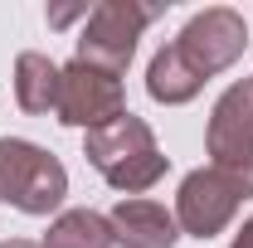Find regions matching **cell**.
Returning <instances> with one entry per match:
<instances>
[{"instance_id":"1","label":"cell","mask_w":253,"mask_h":248,"mask_svg":"<svg viewBox=\"0 0 253 248\" xmlns=\"http://www.w3.org/2000/svg\"><path fill=\"white\" fill-rule=\"evenodd\" d=\"M83 156L112 190H122L126 200H136L141 190L166 180V170H170V156L156 146V131L136 112H122L117 122L88 131L83 136Z\"/></svg>"},{"instance_id":"2","label":"cell","mask_w":253,"mask_h":248,"mask_svg":"<svg viewBox=\"0 0 253 248\" xmlns=\"http://www.w3.org/2000/svg\"><path fill=\"white\" fill-rule=\"evenodd\" d=\"M68 195V170L54 151L25 136H0V205L20 214H54Z\"/></svg>"},{"instance_id":"3","label":"cell","mask_w":253,"mask_h":248,"mask_svg":"<svg viewBox=\"0 0 253 248\" xmlns=\"http://www.w3.org/2000/svg\"><path fill=\"white\" fill-rule=\"evenodd\" d=\"M166 5H146V0H102L88 10V20H83V34H78V54L73 59L93 63L102 73H112V78H122L131 54H136V39L141 30L156 20Z\"/></svg>"},{"instance_id":"4","label":"cell","mask_w":253,"mask_h":248,"mask_svg":"<svg viewBox=\"0 0 253 248\" xmlns=\"http://www.w3.org/2000/svg\"><path fill=\"white\" fill-rule=\"evenodd\" d=\"M205 151L210 165L244 190V200H253V78L219 93L205 126Z\"/></svg>"},{"instance_id":"5","label":"cell","mask_w":253,"mask_h":248,"mask_svg":"<svg viewBox=\"0 0 253 248\" xmlns=\"http://www.w3.org/2000/svg\"><path fill=\"white\" fill-rule=\"evenodd\" d=\"M175 49H180V59L210 83L214 73H224V68H234V63L244 59V49H249V25H244L239 10L210 5V10H200V15L185 20V30L175 34Z\"/></svg>"},{"instance_id":"6","label":"cell","mask_w":253,"mask_h":248,"mask_svg":"<svg viewBox=\"0 0 253 248\" xmlns=\"http://www.w3.org/2000/svg\"><path fill=\"white\" fill-rule=\"evenodd\" d=\"M239 205H244V190L234 185L224 170L200 165L175 190V224H180V234H190V239L205 244V239H214V234H224L234 224Z\"/></svg>"},{"instance_id":"7","label":"cell","mask_w":253,"mask_h":248,"mask_svg":"<svg viewBox=\"0 0 253 248\" xmlns=\"http://www.w3.org/2000/svg\"><path fill=\"white\" fill-rule=\"evenodd\" d=\"M126 112V97H122V78L102 73L93 63L73 59L63 63V78H59V107L54 117L63 126H83V131H97V126L117 122Z\"/></svg>"},{"instance_id":"8","label":"cell","mask_w":253,"mask_h":248,"mask_svg":"<svg viewBox=\"0 0 253 248\" xmlns=\"http://www.w3.org/2000/svg\"><path fill=\"white\" fill-rule=\"evenodd\" d=\"M112 239L117 248H175L180 239V224H175V209H166L156 200H117L112 205Z\"/></svg>"},{"instance_id":"9","label":"cell","mask_w":253,"mask_h":248,"mask_svg":"<svg viewBox=\"0 0 253 248\" xmlns=\"http://www.w3.org/2000/svg\"><path fill=\"white\" fill-rule=\"evenodd\" d=\"M59 78H63V68L49 59V54L25 49V54L15 59V102H20L30 117H49V112L59 107Z\"/></svg>"},{"instance_id":"10","label":"cell","mask_w":253,"mask_h":248,"mask_svg":"<svg viewBox=\"0 0 253 248\" xmlns=\"http://www.w3.org/2000/svg\"><path fill=\"white\" fill-rule=\"evenodd\" d=\"M200 88H205V78L180 59L175 44H161L156 54H151V63H146V93L156 97V102H166V107H185V102L200 97Z\"/></svg>"},{"instance_id":"11","label":"cell","mask_w":253,"mask_h":248,"mask_svg":"<svg viewBox=\"0 0 253 248\" xmlns=\"http://www.w3.org/2000/svg\"><path fill=\"white\" fill-rule=\"evenodd\" d=\"M44 248H117V239H112L107 214H97V209H63L49 224Z\"/></svg>"},{"instance_id":"12","label":"cell","mask_w":253,"mask_h":248,"mask_svg":"<svg viewBox=\"0 0 253 248\" xmlns=\"http://www.w3.org/2000/svg\"><path fill=\"white\" fill-rule=\"evenodd\" d=\"M229 248H253V219H244V229L234 234V244Z\"/></svg>"},{"instance_id":"13","label":"cell","mask_w":253,"mask_h":248,"mask_svg":"<svg viewBox=\"0 0 253 248\" xmlns=\"http://www.w3.org/2000/svg\"><path fill=\"white\" fill-rule=\"evenodd\" d=\"M0 248H39V244H30V239H5Z\"/></svg>"},{"instance_id":"14","label":"cell","mask_w":253,"mask_h":248,"mask_svg":"<svg viewBox=\"0 0 253 248\" xmlns=\"http://www.w3.org/2000/svg\"><path fill=\"white\" fill-rule=\"evenodd\" d=\"M39 248H44V244H39Z\"/></svg>"}]
</instances>
